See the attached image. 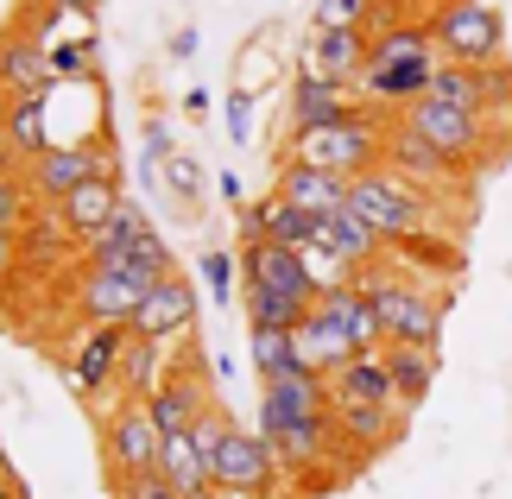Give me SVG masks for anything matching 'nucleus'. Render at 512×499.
Here are the masks:
<instances>
[{
    "mask_svg": "<svg viewBox=\"0 0 512 499\" xmlns=\"http://www.w3.org/2000/svg\"><path fill=\"white\" fill-rule=\"evenodd\" d=\"M196 449H203L209 462V487H247V493H272L279 487V449L266 443V436L241 430L222 405H209L203 417H196Z\"/></svg>",
    "mask_w": 512,
    "mask_h": 499,
    "instance_id": "obj_3",
    "label": "nucleus"
},
{
    "mask_svg": "<svg viewBox=\"0 0 512 499\" xmlns=\"http://www.w3.org/2000/svg\"><path fill=\"white\" fill-rule=\"evenodd\" d=\"M323 405H329V379L310 373V367L279 373V379H260V436L272 443L285 424H298V417L323 411Z\"/></svg>",
    "mask_w": 512,
    "mask_h": 499,
    "instance_id": "obj_16",
    "label": "nucleus"
},
{
    "mask_svg": "<svg viewBox=\"0 0 512 499\" xmlns=\"http://www.w3.org/2000/svg\"><path fill=\"white\" fill-rule=\"evenodd\" d=\"M285 196V203H298L304 215H342L348 209V177H336V171H317V165H298V158H285L279 165V184H272Z\"/></svg>",
    "mask_w": 512,
    "mask_h": 499,
    "instance_id": "obj_21",
    "label": "nucleus"
},
{
    "mask_svg": "<svg viewBox=\"0 0 512 499\" xmlns=\"http://www.w3.org/2000/svg\"><path fill=\"white\" fill-rule=\"evenodd\" d=\"M329 405H399L392 373H386V348L380 354H354L348 367L329 373Z\"/></svg>",
    "mask_w": 512,
    "mask_h": 499,
    "instance_id": "obj_24",
    "label": "nucleus"
},
{
    "mask_svg": "<svg viewBox=\"0 0 512 499\" xmlns=\"http://www.w3.org/2000/svg\"><path fill=\"white\" fill-rule=\"evenodd\" d=\"M247 234H266V241H285V247H310L317 241V215H304L298 203H285L279 190L260 196V203H241V241Z\"/></svg>",
    "mask_w": 512,
    "mask_h": 499,
    "instance_id": "obj_23",
    "label": "nucleus"
},
{
    "mask_svg": "<svg viewBox=\"0 0 512 499\" xmlns=\"http://www.w3.org/2000/svg\"><path fill=\"white\" fill-rule=\"evenodd\" d=\"M367 45L373 38L361 26H310L304 51H298V70H317V76H329V83L354 89V76H361V64H367Z\"/></svg>",
    "mask_w": 512,
    "mask_h": 499,
    "instance_id": "obj_18",
    "label": "nucleus"
},
{
    "mask_svg": "<svg viewBox=\"0 0 512 499\" xmlns=\"http://www.w3.org/2000/svg\"><path fill=\"white\" fill-rule=\"evenodd\" d=\"M241 285H266V291H291L304 304H317V278H310L304 253L285 247V241H266V234H247L241 241Z\"/></svg>",
    "mask_w": 512,
    "mask_h": 499,
    "instance_id": "obj_13",
    "label": "nucleus"
},
{
    "mask_svg": "<svg viewBox=\"0 0 512 499\" xmlns=\"http://www.w3.org/2000/svg\"><path fill=\"white\" fill-rule=\"evenodd\" d=\"M159 474L177 487V493H203L209 487V462H203V449H196V436H165V455H159Z\"/></svg>",
    "mask_w": 512,
    "mask_h": 499,
    "instance_id": "obj_35",
    "label": "nucleus"
},
{
    "mask_svg": "<svg viewBox=\"0 0 512 499\" xmlns=\"http://www.w3.org/2000/svg\"><path fill=\"white\" fill-rule=\"evenodd\" d=\"M196 272H203V285H209L215 297H222V304H234V272H241V259H228L222 247H215V253L196 259Z\"/></svg>",
    "mask_w": 512,
    "mask_h": 499,
    "instance_id": "obj_39",
    "label": "nucleus"
},
{
    "mask_svg": "<svg viewBox=\"0 0 512 499\" xmlns=\"http://www.w3.org/2000/svg\"><path fill=\"white\" fill-rule=\"evenodd\" d=\"M291 335H298L304 367H310V373H323V379L336 373V367H348L354 354H361V348H354V335H348V329H342V323H336V316H329L323 304H310V310H304V323L291 329Z\"/></svg>",
    "mask_w": 512,
    "mask_h": 499,
    "instance_id": "obj_22",
    "label": "nucleus"
},
{
    "mask_svg": "<svg viewBox=\"0 0 512 499\" xmlns=\"http://www.w3.org/2000/svg\"><path fill=\"white\" fill-rule=\"evenodd\" d=\"M222 121H228V139H234V146H247V139H253V89H228Z\"/></svg>",
    "mask_w": 512,
    "mask_h": 499,
    "instance_id": "obj_41",
    "label": "nucleus"
},
{
    "mask_svg": "<svg viewBox=\"0 0 512 499\" xmlns=\"http://www.w3.org/2000/svg\"><path fill=\"white\" fill-rule=\"evenodd\" d=\"M146 184L165 190V203L190 222V215L203 209V184H209V177H203V165H196L190 152H165L159 165H146Z\"/></svg>",
    "mask_w": 512,
    "mask_h": 499,
    "instance_id": "obj_30",
    "label": "nucleus"
},
{
    "mask_svg": "<svg viewBox=\"0 0 512 499\" xmlns=\"http://www.w3.org/2000/svg\"><path fill=\"white\" fill-rule=\"evenodd\" d=\"M165 361H171V348H165V342H146V335H127V354H121V392L146 398V392H152V386L165 379Z\"/></svg>",
    "mask_w": 512,
    "mask_h": 499,
    "instance_id": "obj_34",
    "label": "nucleus"
},
{
    "mask_svg": "<svg viewBox=\"0 0 512 499\" xmlns=\"http://www.w3.org/2000/svg\"><path fill=\"white\" fill-rule=\"evenodd\" d=\"M121 209H127L121 177H89V184H76L64 203H57V222H64L70 241H89V234H102Z\"/></svg>",
    "mask_w": 512,
    "mask_h": 499,
    "instance_id": "obj_20",
    "label": "nucleus"
},
{
    "mask_svg": "<svg viewBox=\"0 0 512 499\" xmlns=\"http://www.w3.org/2000/svg\"><path fill=\"white\" fill-rule=\"evenodd\" d=\"M89 177H114V146L108 139H70V146H51L32 158V196L45 209H57L76 184H89Z\"/></svg>",
    "mask_w": 512,
    "mask_h": 499,
    "instance_id": "obj_9",
    "label": "nucleus"
},
{
    "mask_svg": "<svg viewBox=\"0 0 512 499\" xmlns=\"http://www.w3.org/2000/svg\"><path fill=\"white\" fill-rule=\"evenodd\" d=\"M241 310H247V329H298L310 304H304V297H291V291L241 285Z\"/></svg>",
    "mask_w": 512,
    "mask_h": 499,
    "instance_id": "obj_33",
    "label": "nucleus"
},
{
    "mask_svg": "<svg viewBox=\"0 0 512 499\" xmlns=\"http://www.w3.org/2000/svg\"><path fill=\"white\" fill-rule=\"evenodd\" d=\"M386 373H392V392H399L405 411H418L430 386H437V348H405V342H386Z\"/></svg>",
    "mask_w": 512,
    "mask_h": 499,
    "instance_id": "obj_31",
    "label": "nucleus"
},
{
    "mask_svg": "<svg viewBox=\"0 0 512 499\" xmlns=\"http://www.w3.org/2000/svg\"><path fill=\"white\" fill-rule=\"evenodd\" d=\"M317 26H361V32H373V26H386V19H380V0H317Z\"/></svg>",
    "mask_w": 512,
    "mask_h": 499,
    "instance_id": "obj_37",
    "label": "nucleus"
},
{
    "mask_svg": "<svg viewBox=\"0 0 512 499\" xmlns=\"http://www.w3.org/2000/svg\"><path fill=\"white\" fill-rule=\"evenodd\" d=\"M57 13H95V0H51Z\"/></svg>",
    "mask_w": 512,
    "mask_h": 499,
    "instance_id": "obj_47",
    "label": "nucleus"
},
{
    "mask_svg": "<svg viewBox=\"0 0 512 499\" xmlns=\"http://www.w3.org/2000/svg\"><path fill=\"white\" fill-rule=\"evenodd\" d=\"M159 455H165V430L152 424L146 398H121L108 417H102V474L121 481V474H159Z\"/></svg>",
    "mask_w": 512,
    "mask_h": 499,
    "instance_id": "obj_7",
    "label": "nucleus"
},
{
    "mask_svg": "<svg viewBox=\"0 0 512 499\" xmlns=\"http://www.w3.org/2000/svg\"><path fill=\"white\" fill-rule=\"evenodd\" d=\"M317 247H329L336 259H348L354 272H367V266H380V253H386V241L373 234L354 209H342V215H323L317 222Z\"/></svg>",
    "mask_w": 512,
    "mask_h": 499,
    "instance_id": "obj_28",
    "label": "nucleus"
},
{
    "mask_svg": "<svg viewBox=\"0 0 512 499\" xmlns=\"http://www.w3.org/2000/svg\"><path fill=\"white\" fill-rule=\"evenodd\" d=\"M304 266H310V278H317V297H323V291H336V285H354V278H361V272L348 266V259H336V253L317 247V241L304 247Z\"/></svg>",
    "mask_w": 512,
    "mask_h": 499,
    "instance_id": "obj_38",
    "label": "nucleus"
},
{
    "mask_svg": "<svg viewBox=\"0 0 512 499\" xmlns=\"http://www.w3.org/2000/svg\"><path fill=\"white\" fill-rule=\"evenodd\" d=\"M247 354H253V373H260V379H279V373H298L304 367L298 335H291V329H253L247 335Z\"/></svg>",
    "mask_w": 512,
    "mask_h": 499,
    "instance_id": "obj_36",
    "label": "nucleus"
},
{
    "mask_svg": "<svg viewBox=\"0 0 512 499\" xmlns=\"http://www.w3.org/2000/svg\"><path fill=\"white\" fill-rule=\"evenodd\" d=\"M317 304L336 316V323L354 335V348L361 354H380L386 348V323H380V310H373V291L361 285V278H354V285H336V291H323Z\"/></svg>",
    "mask_w": 512,
    "mask_h": 499,
    "instance_id": "obj_25",
    "label": "nucleus"
},
{
    "mask_svg": "<svg viewBox=\"0 0 512 499\" xmlns=\"http://www.w3.org/2000/svg\"><path fill=\"white\" fill-rule=\"evenodd\" d=\"M133 335H146V342H177V335H190L196 329V285L184 272H165V278H152V291H146V304L133 310Z\"/></svg>",
    "mask_w": 512,
    "mask_h": 499,
    "instance_id": "obj_14",
    "label": "nucleus"
},
{
    "mask_svg": "<svg viewBox=\"0 0 512 499\" xmlns=\"http://www.w3.org/2000/svg\"><path fill=\"white\" fill-rule=\"evenodd\" d=\"M361 285L373 291V310L386 323V342H405V348H437L443 342V291L430 278H405V272H386V266H367Z\"/></svg>",
    "mask_w": 512,
    "mask_h": 499,
    "instance_id": "obj_4",
    "label": "nucleus"
},
{
    "mask_svg": "<svg viewBox=\"0 0 512 499\" xmlns=\"http://www.w3.org/2000/svg\"><path fill=\"white\" fill-rule=\"evenodd\" d=\"M0 499H26V493H19V481H13V468H7V462H0Z\"/></svg>",
    "mask_w": 512,
    "mask_h": 499,
    "instance_id": "obj_45",
    "label": "nucleus"
},
{
    "mask_svg": "<svg viewBox=\"0 0 512 499\" xmlns=\"http://www.w3.org/2000/svg\"><path fill=\"white\" fill-rule=\"evenodd\" d=\"M354 108V89L329 83L317 70H298L291 76V127H317V121H336V114Z\"/></svg>",
    "mask_w": 512,
    "mask_h": 499,
    "instance_id": "obj_29",
    "label": "nucleus"
},
{
    "mask_svg": "<svg viewBox=\"0 0 512 499\" xmlns=\"http://www.w3.org/2000/svg\"><path fill=\"white\" fill-rule=\"evenodd\" d=\"M209 405H215V392H209V379H203V354H196V348L171 354V361H165V379L146 392V411H152V424H159L165 436L196 430V417H203Z\"/></svg>",
    "mask_w": 512,
    "mask_h": 499,
    "instance_id": "obj_8",
    "label": "nucleus"
},
{
    "mask_svg": "<svg viewBox=\"0 0 512 499\" xmlns=\"http://www.w3.org/2000/svg\"><path fill=\"white\" fill-rule=\"evenodd\" d=\"M114 499H184L165 474H121V481H108Z\"/></svg>",
    "mask_w": 512,
    "mask_h": 499,
    "instance_id": "obj_40",
    "label": "nucleus"
},
{
    "mask_svg": "<svg viewBox=\"0 0 512 499\" xmlns=\"http://www.w3.org/2000/svg\"><path fill=\"white\" fill-rule=\"evenodd\" d=\"M348 209L361 215V222L380 234L386 247H399V241H411V234L430 222V190L411 184V177H399V171L380 158L373 171L348 177Z\"/></svg>",
    "mask_w": 512,
    "mask_h": 499,
    "instance_id": "obj_5",
    "label": "nucleus"
},
{
    "mask_svg": "<svg viewBox=\"0 0 512 499\" xmlns=\"http://www.w3.org/2000/svg\"><path fill=\"white\" fill-rule=\"evenodd\" d=\"M171 57H196V26H184V32H171Z\"/></svg>",
    "mask_w": 512,
    "mask_h": 499,
    "instance_id": "obj_43",
    "label": "nucleus"
},
{
    "mask_svg": "<svg viewBox=\"0 0 512 499\" xmlns=\"http://www.w3.org/2000/svg\"><path fill=\"white\" fill-rule=\"evenodd\" d=\"M336 430L342 443H354L361 455L392 449V436L405 430V405H336Z\"/></svg>",
    "mask_w": 512,
    "mask_h": 499,
    "instance_id": "obj_26",
    "label": "nucleus"
},
{
    "mask_svg": "<svg viewBox=\"0 0 512 499\" xmlns=\"http://www.w3.org/2000/svg\"><path fill=\"white\" fill-rule=\"evenodd\" d=\"M83 266H152V272H177V259L159 241V228L127 203L102 234H89V241H83Z\"/></svg>",
    "mask_w": 512,
    "mask_h": 499,
    "instance_id": "obj_12",
    "label": "nucleus"
},
{
    "mask_svg": "<svg viewBox=\"0 0 512 499\" xmlns=\"http://www.w3.org/2000/svg\"><path fill=\"white\" fill-rule=\"evenodd\" d=\"M215 499H272V493H247V487H215Z\"/></svg>",
    "mask_w": 512,
    "mask_h": 499,
    "instance_id": "obj_48",
    "label": "nucleus"
},
{
    "mask_svg": "<svg viewBox=\"0 0 512 499\" xmlns=\"http://www.w3.org/2000/svg\"><path fill=\"white\" fill-rule=\"evenodd\" d=\"M272 449H279L285 474H317V468H329V462H336V449H342L336 405H323V411L298 417V424H285L279 436H272Z\"/></svg>",
    "mask_w": 512,
    "mask_h": 499,
    "instance_id": "obj_19",
    "label": "nucleus"
},
{
    "mask_svg": "<svg viewBox=\"0 0 512 499\" xmlns=\"http://www.w3.org/2000/svg\"><path fill=\"white\" fill-rule=\"evenodd\" d=\"M411 127H418L430 146H437L443 158H456V165H481L487 158V114L475 108H456V102H437V95H418L411 108H399Z\"/></svg>",
    "mask_w": 512,
    "mask_h": 499,
    "instance_id": "obj_10",
    "label": "nucleus"
},
{
    "mask_svg": "<svg viewBox=\"0 0 512 499\" xmlns=\"http://www.w3.org/2000/svg\"><path fill=\"white\" fill-rule=\"evenodd\" d=\"M127 323H89L83 348L70 354V392L76 398H102L108 386H121V354H127Z\"/></svg>",
    "mask_w": 512,
    "mask_h": 499,
    "instance_id": "obj_15",
    "label": "nucleus"
},
{
    "mask_svg": "<svg viewBox=\"0 0 512 499\" xmlns=\"http://www.w3.org/2000/svg\"><path fill=\"white\" fill-rule=\"evenodd\" d=\"M184 499H215V487H203V493H184Z\"/></svg>",
    "mask_w": 512,
    "mask_h": 499,
    "instance_id": "obj_50",
    "label": "nucleus"
},
{
    "mask_svg": "<svg viewBox=\"0 0 512 499\" xmlns=\"http://www.w3.org/2000/svg\"><path fill=\"white\" fill-rule=\"evenodd\" d=\"M76 64H83V51H76V45H57L51 51V70H76Z\"/></svg>",
    "mask_w": 512,
    "mask_h": 499,
    "instance_id": "obj_44",
    "label": "nucleus"
},
{
    "mask_svg": "<svg viewBox=\"0 0 512 499\" xmlns=\"http://www.w3.org/2000/svg\"><path fill=\"white\" fill-rule=\"evenodd\" d=\"M430 38H437L443 64H475V70L506 64V19L487 0H437Z\"/></svg>",
    "mask_w": 512,
    "mask_h": 499,
    "instance_id": "obj_6",
    "label": "nucleus"
},
{
    "mask_svg": "<svg viewBox=\"0 0 512 499\" xmlns=\"http://www.w3.org/2000/svg\"><path fill=\"white\" fill-rule=\"evenodd\" d=\"M0 89L7 95H51V51L38 38H0Z\"/></svg>",
    "mask_w": 512,
    "mask_h": 499,
    "instance_id": "obj_27",
    "label": "nucleus"
},
{
    "mask_svg": "<svg viewBox=\"0 0 512 499\" xmlns=\"http://www.w3.org/2000/svg\"><path fill=\"white\" fill-rule=\"evenodd\" d=\"M152 266H83L76 278V310H83V323H133V310L146 304L152 291Z\"/></svg>",
    "mask_w": 512,
    "mask_h": 499,
    "instance_id": "obj_11",
    "label": "nucleus"
},
{
    "mask_svg": "<svg viewBox=\"0 0 512 499\" xmlns=\"http://www.w3.org/2000/svg\"><path fill=\"white\" fill-rule=\"evenodd\" d=\"M386 165L399 171V177H411V184H424V190L456 184V177H462L456 158H443V152L430 146V139H424L418 127L405 121V114H392V121H386Z\"/></svg>",
    "mask_w": 512,
    "mask_h": 499,
    "instance_id": "obj_17",
    "label": "nucleus"
},
{
    "mask_svg": "<svg viewBox=\"0 0 512 499\" xmlns=\"http://www.w3.org/2000/svg\"><path fill=\"white\" fill-rule=\"evenodd\" d=\"M386 108H367L354 102L336 121H317V127H291V158L298 165H317V171H336V177H361L386 158Z\"/></svg>",
    "mask_w": 512,
    "mask_h": 499,
    "instance_id": "obj_2",
    "label": "nucleus"
},
{
    "mask_svg": "<svg viewBox=\"0 0 512 499\" xmlns=\"http://www.w3.org/2000/svg\"><path fill=\"white\" fill-rule=\"evenodd\" d=\"M437 64H443V57H437V38H430V19H424V26H411V19H386L380 38L367 45L361 76H354V102L399 114V108L418 102V95H430Z\"/></svg>",
    "mask_w": 512,
    "mask_h": 499,
    "instance_id": "obj_1",
    "label": "nucleus"
},
{
    "mask_svg": "<svg viewBox=\"0 0 512 499\" xmlns=\"http://www.w3.org/2000/svg\"><path fill=\"white\" fill-rule=\"evenodd\" d=\"M7 259H13V228H0V278H7Z\"/></svg>",
    "mask_w": 512,
    "mask_h": 499,
    "instance_id": "obj_46",
    "label": "nucleus"
},
{
    "mask_svg": "<svg viewBox=\"0 0 512 499\" xmlns=\"http://www.w3.org/2000/svg\"><path fill=\"white\" fill-rule=\"evenodd\" d=\"M405 7H418V0H380V19H399Z\"/></svg>",
    "mask_w": 512,
    "mask_h": 499,
    "instance_id": "obj_49",
    "label": "nucleus"
},
{
    "mask_svg": "<svg viewBox=\"0 0 512 499\" xmlns=\"http://www.w3.org/2000/svg\"><path fill=\"white\" fill-rule=\"evenodd\" d=\"M0 139H7V152H19L32 165V158L51 146V133H45V95H13L7 114H0Z\"/></svg>",
    "mask_w": 512,
    "mask_h": 499,
    "instance_id": "obj_32",
    "label": "nucleus"
},
{
    "mask_svg": "<svg viewBox=\"0 0 512 499\" xmlns=\"http://www.w3.org/2000/svg\"><path fill=\"white\" fill-rule=\"evenodd\" d=\"M13 215H19V190L0 177V228H13Z\"/></svg>",
    "mask_w": 512,
    "mask_h": 499,
    "instance_id": "obj_42",
    "label": "nucleus"
}]
</instances>
